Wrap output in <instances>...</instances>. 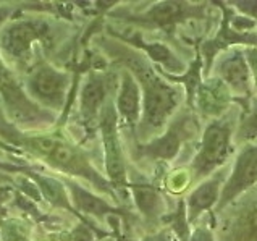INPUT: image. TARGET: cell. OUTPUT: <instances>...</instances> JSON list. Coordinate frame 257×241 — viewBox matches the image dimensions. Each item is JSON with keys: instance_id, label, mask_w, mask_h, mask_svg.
I'll list each match as a JSON object with an SVG mask.
<instances>
[{"instance_id": "6da1fadb", "label": "cell", "mask_w": 257, "mask_h": 241, "mask_svg": "<svg viewBox=\"0 0 257 241\" xmlns=\"http://www.w3.org/2000/svg\"><path fill=\"white\" fill-rule=\"evenodd\" d=\"M23 144L36 157L42 159L44 162H47L54 169L67 175H78V177L87 178L92 183L99 185L102 189H107L108 185L92 169L89 160L83 154V151L67 140H63V138L52 135L34 136L23 140Z\"/></svg>"}, {"instance_id": "7a4b0ae2", "label": "cell", "mask_w": 257, "mask_h": 241, "mask_svg": "<svg viewBox=\"0 0 257 241\" xmlns=\"http://www.w3.org/2000/svg\"><path fill=\"white\" fill-rule=\"evenodd\" d=\"M143 86V125L157 131L162 128L178 107L180 92L165 83L148 63L136 60L131 63Z\"/></svg>"}, {"instance_id": "3957f363", "label": "cell", "mask_w": 257, "mask_h": 241, "mask_svg": "<svg viewBox=\"0 0 257 241\" xmlns=\"http://www.w3.org/2000/svg\"><path fill=\"white\" fill-rule=\"evenodd\" d=\"M234 130L231 118H215L205 127L199 149L191 164L193 180L209 178L226 164L233 154Z\"/></svg>"}, {"instance_id": "277c9868", "label": "cell", "mask_w": 257, "mask_h": 241, "mask_svg": "<svg viewBox=\"0 0 257 241\" xmlns=\"http://www.w3.org/2000/svg\"><path fill=\"white\" fill-rule=\"evenodd\" d=\"M257 183V143L244 146L234 159L233 169L223 181L217 202V212L230 206L243 193L249 191Z\"/></svg>"}, {"instance_id": "5b68a950", "label": "cell", "mask_w": 257, "mask_h": 241, "mask_svg": "<svg viewBox=\"0 0 257 241\" xmlns=\"http://www.w3.org/2000/svg\"><path fill=\"white\" fill-rule=\"evenodd\" d=\"M100 133L104 141L105 152V169L110 181L116 188L126 185V167L123 160V151L120 148L118 133H116V112L112 104L105 105L100 116Z\"/></svg>"}, {"instance_id": "8992f818", "label": "cell", "mask_w": 257, "mask_h": 241, "mask_svg": "<svg viewBox=\"0 0 257 241\" xmlns=\"http://www.w3.org/2000/svg\"><path fill=\"white\" fill-rule=\"evenodd\" d=\"M194 118L191 115H180L167 128L162 136H157L143 149L144 156L154 160H173L181 149L183 143L194 135Z\"/></svg>"}, {"instance_id": "52a82bcc", "label": "cell", "mask_w": 257, "mask_h": 241, "mask_svg": "<svg viewBox=\"0 0 257 241\" xmlns=\"http://www.w3.org/2000/svg\"><path fill=\"white\" fill-rule=\"evenodd\" d=\"M222 81L231 96L238 97H247L251 96V68H249L244 52L239 50H231V52L222 57L217 63V76Z\"/></svg>"}, {"instance_id": "ba28073f", "label": "cell", "mask_w": 257, "mask_h": 241, "mask_svg": "<svg viewBox=\"0 0 257 241\" xmlns=\"http://www.w3.org/2000/svg\"><path fill=\"white\" fill-rule=\"evenodd\" d=\"M225 15H223V21L222 26H220L217 36L212 41L204 44V57L207 60V68H210L214 58L218 55L220 50H225L234 44H254L257 46V34L254 33H241L238 29H234L230 23V15H228V9L222 7Z\"/></svg>"}, {"instance_id": "9c48e42d", "label": "cell", "mask_w": 257, "mask_h": 241, "mask_svg": "<svg viewBox=\"0 0 257 241\" xmlns=\"http://www.w3.org/2000/svg\"><path fill=\"white\" fill-rule=\"evenodd\" d=\"M194 97L197 108L205 116H220L230 105L231 92L218 78H212L199 84Z\"/></svg>"}, {"instance_id": "30bf717a", "label": "cell", "mask_w": 257, "mask_h": 241, "mask_svg": "<svg viewBox=\"0 0 257 241\" xmlns=\"http://www.w3.org/2000/svg\"><path fill=\"white\" fill-rule=\"evenodd\" d=\"M220 189H222V175L215 173L214 177L205 178L199 186H196L189 193L186 201V215L189 223H193L205 210L217 206Z\"/></svg>"}, {"instance_id": "8fae6325", "label": "cell", "mask_w": 257, "mask_h": 241, "mask_svg": "<svg viewBox=\"0 0 257 241\" xmlns=\"http://www.w3.org/2000/svg\"><path fill=\"white\" fill-rule=\"evenodd\" d=\"M31 91L46 102H58L68 86V76L52 67H41L31 78Z\"/></svg>"}, {"instance_id": "7c38bea8", "label": "cell", "mask_w": 257, "mask_h": 241, "mask_svg": "<svg viewBox=\"0 0 257 241\" xmlns=\"http://www.w3.org/2000/svg\"><path fill=\"white\" fill-rule=\"evenodd\" d=\"M41 33L42 29L39 25H34L31 21H18L5 31L2 46L5 52L10 54L13 58H21L31 50L34 41L41 38Z\"/></svg>"}, {"instance_id": "4fadbf2b", "label": "cell", "mask_w": 257, "mask_h": 241, "mask_svg": "<svg viewBox=\"0 0 257 241\" xmlns=\"http://www.w3.org/2000/svg\"><path fill=\"white\" fill-rule=\"evenodd\" d=\"M202 10H204V7L188 5L183 2H160L157 5H154L152 9L144 15L143 20L160 28H168L189 17L201 15Z\"/></svg>"}, {"instance_id": "5bb4252c", "label": "cell", "mask_w": 257, "mask_h": 241, "mask_svg": "<svg viewBox=\"0 0 257 241\" xmlns=\"http://www.w3.org/2000/svg\"><path fill=\"white\" fill-rule=\"evenodd\" d=\"M141 86L130 71L123 73L121 86L116 99V108L130 127H135L141 112Z\"/></svg>"}, {"instance_id": "9a60e30c", "label": "cell", "mask_w": 257, "mask_h": 241, "mask_svg": "<svg viewBox=\"0 0 257 241\" xmlns=\"http://www.w3.org/2000/svg\"><path fill=\"white\" fill-rule=\"evenodd\" d=\"M105 99V86L99 76L91 75L81 92V112L87 122L97 118L99 108Z\"/></svg>"}, {"instance_id": "2e32d148", "label": "cell", "mask_w": 257, "mask_h": 241, "mask_svg": "<svg viewBox=\"0 0 257 241\" xmlns=\"http://www.w3.org/2000/svg\"><path fill=\"white\" fill-rule=\"evenodd\" d=\"M71 194H73V202L78 210H81L84 214L104 217L105 214H115L116 210L107 204L104 199L97 198L95 194L86 191L84 188L79 185H71Z\"/></svg>"}, {"instance_id": "e0dca14e", "label": "cell", "mask_w": 257, "mask_h": 241, "mask_svg": "<svg viewBox=\"0 0 257 241\" xmlns=\"http://www.w3.org/2000/svg\"><path fill=\"white\" fill-rule=\"evenodd\" d=\"M33 181L38 186L41 196H44L52 206L73 210L67 189H65V186L58 180L50 177H41V175H33Z\"/></svg>"}, {"instance_id": "ac0fdd59", "label": "cell", "mask_w": 257, "mask_h": 241, "mask_svg": "<svg viewBox=\"0 0 257 241\" xmlns=\"http://www.w3.org/2000/svg\"><path fill=\"white\" fill-rule=\"evenodd\" d=\"M131 189H133L136 206L141 210L143 215H146L148 218H156L157 215L162 214L164 201L156 188L149 185H139L131 186Z\"/></svg>"}, {"instance_id": "d6986e66", "label": "cell", "mask_w": 257, "mask_h": 241, "mask_svg": "<svg viewBox=\"0 0 257 241\" xmlns=\"http://www.w3.org/2000/svg\"><path fill=\"white\" fill-rule=\"evenodd\" d=\"M234 140L238 143H249L257 140V99L246 110V115L239 120Z\"/></svg>"}, {"instance_id": "ffe728a7", "label": "cell", "mask_w": 257, "mask_h": 241, "mask_svg": "<svg viewBox=\"0 0 257 241\" xmlns=\"http://www.w3.org/2000/svg\"><path fill=\"white\" fill-rule=\"evenodd\" d=\"M234 241H257V204L239 218L234 228Z\"/></svg>"}, {"instance_id": "44dd1931", "label": "cell", "mask_w": 257, "mask_h": 241, "mask_svg": "<svg viewBox=\"0 0 257 241\" xmlns=\"http://www.w3.org/2000/svg\"><path fill=\"white\" fill-rule=\"evenodd\" d=\"M4 239L5 241H29L25 228L18 222H7L4 225Z\"/></svg>"}, {"instance_id": "7402d4cb", "label": "cell", "mask_w": 257, "mask_h": 241, "mask_svg": "<svg viewBox=\"0 0 257 241\" xmlns=\"http://www.w3.org/2000/svg\"><path fill=\"white\" fill-rule=\"evenodd\" d=\"M233 9L241 12L243 17L251 18L257 23V0H239V2H231Z\"/></svg>"}, {"instance_id": "603a6c76", "label": "cell", "mask_w": 257, "mask_h": 241, "mask_svg": "<svg viewBox=\"0 0 257 241\" xmlns=\"http://www.w3.org/2000/svg\"><path fill=\"white\" fill-rule=\"evenodd\" d=\"M189 181H191L189 173H186V172H176V173L172 175L170 178H168L167 185H168V188L172 189V191H183Z\"/></svg>"}, {"instance_id": "cb8c5ba5", "label": "cell", "mask_w": 257, "mask_h": 241, "mask_svg": "<svg viewBox=\"0 0 257 241\" xmlns=\"http://www.w3.org/2000/svg\"><path fill=\"white\" fill-rule=\"evenodd\" d=\"M244 55L249 68H251V76L254 78V81L257 84V49H246Z\"/></svg>"}, {"instance_id": "d4e9b609", "label": "cell", "mask_w": 257, "mask_h": 241, "mask_svg": "<svg viewBox=\"0 0 257 241\" xmlns=\"http://www.w3.org/2000/svg\"><path fill=\"white\" fill-rule=\"evenodd\" d=\"M189 241H214V236H212V233L205 228H197L193 236H191Z\"/></svg>"}, {"instance_id": "484cf974", "label": "cell", "mask_w": 257, "mask_h": 241, "mask_svg": "<svg viewBox=\"0 0 257 241\" xmlns=\"http://www.w3.org/2000/svg\"><path fill=\"white\" fill-rule=\"evenodd\" d=\"M10 83H13V79H12V76H10L9 70L5 68L4 62L0 60V91H2L5 86H9Z\"/></svg>"}, {"instance_id": "4316f807", "label": "cell", "mask_w": 257, "mask_h": 241, "mask_svg": "<svg viewBox=\"0 0 257 241\" xmlns=\"http://www.w3.org/2000/svg\"><path fill=\"white\" fill-rule=\"evenodd\" d=\"M144 241H170V236H168V233L162 231V233H157V235H154V236H148Z\"/></svg>"}, {"instance_id": "83f0119b", "label": "cell", "mask_w": 257, "mask_h": 241, "mask_svg": "<svg viewBox=\"0 0 257 241\" xmlns=\"http://www.w3.org/2000/svg\"><path fill=\"white\" fill-rule=\"evenodd\" d=\"M10 188H0V214H2V204L9 199Z\"/></svg>"}, {"instance_id": "f1b7e54d", "label": "cell", "mask_w": 257, "mask_h": 241, "mask_svg": "<svg viewBox=\"0 0 257 241\" xmlns=\"http://www.w3.org/2000/svg\"><path fill=\"white\" fill-rule=\"evenodd\" d=\"M116 241H128V239L124 238V236H118V239H116Z\"/></svg>"}]
</instances>
